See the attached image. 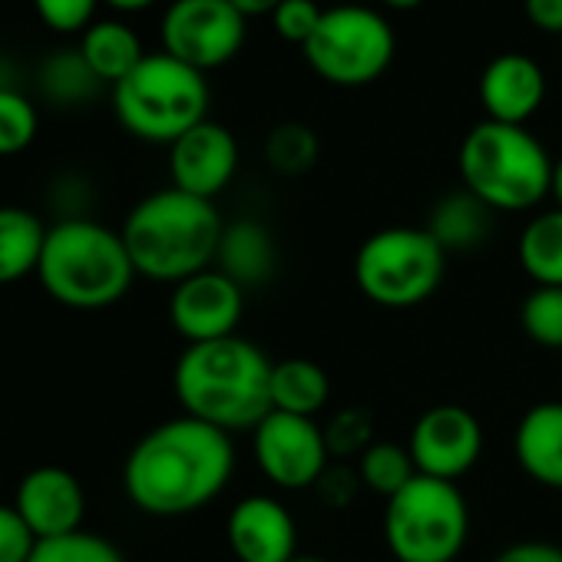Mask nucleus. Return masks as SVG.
Segmentation results:
<instances>
[{"instance_id":"nucleus-8","label":"nucleus","mask_w":562,"mask_h":562,"mask_svg":"<svg viewBox=\"0 0 562 562\" xmlns=\"http://www.w3.org/2000/svg\"><path fill=\"white\" fill-rule=\"evenodd\" d=\"M470 539V506L457 483L417 473L384 503V542L397 562H457Z\"/></svg>"},{"instance_id":"nucleus-17","label":"nucleus","mask_w":562,"mask_h":562,"mask_svg":"<svg viewBox=\"0 0 562 562\" xmlns=\"http://www.w3.org/2000/svg\"><path fill=\"white\" fill-rule=\"evenodd\" d=\"M476 93L486 120L526 126L546 100V74L526 54H499L483 67Z\"/></svg>"},{"instance_id":"nucleus-23","label":"nucleus","mask_w":562,"mask_h":562,"mask_svg":"<svg viewBox=\"0 0 562 562\" xmlns=\"http://www.w3.org/2000/svg\"><path fill=\"white\" fill-rule=\"evenodd\" d=\"M80 57L87 60L100 83L116 87L143 64L146 54L133 27H126L123 21H97L83 31Z\"/></svg>"},{"instance_id":"nucleus-30","label":"nucleus","mask_w":562,"mask_h":562,"mask_svg":"<svg viewBox=\"0 0 562 562\" xmlns=\"http://www.w3.org/2000/svg\"><path fill=\"white\" fill-rule=\"evenodd\" d=\"M41 83H44V90H47L54 100H60V103L90 100L93 90L100 87L97 74L87 67V60L80 57V50H77V54H57V57L44 67Z\"/></svg>"},{"instance_id":"nucleus-2","label":"nucleus","mask_w":562,"mask_h":562,"mask_svg":"<svg viewBox=\"0 0 562 562\" xmlns=\"http://www.w3.org/2000/svg\"><path fill=\"white\" fill-rule=\"evenodd\" d=\"M271 368L265 348L241 335L186 345L172 371V391L182 414L225 434H251L271 414Z\"/></svg>"},{"instance_id":"nucleus-37","label":"nucleus","mask_w":562,"mask_h":562,"mask_svg":"<svg viewBox=\"0 0 562 562\" xmlns=\"http://www.w3.org/2000/svg\"><path fill=\"white\" fill-rule=\"evenodd\" d=\"M522 14L542 34H562V0H522Z\"/></svg>"},{"instance_id":"nucleus-7","label":"nucleus","mask_w":562,"mask_h":562,"mask_svg":"<svg viewBox=\"0 0 562 562\" xmlns=\"http://www.w3.org/2000/svg\"><path fill=\"white\" fill-rule=\"evenodd\" d=\"M447 271V251L420 225H391L368 235L355 255L358 292L387 312L430 302Z\"/></svg>"},{"instance_id":"nucleus-22","label":"nucleus","mask_w":562,"mask_h":562,"mask_svg":"<svg viewBox=\"0 0 562 562\" xmlns=\"http://www.w3.org/2000/svg\"><path fill=\"white\" fill-rule=\"evenodd\" d=\"M516 261L522 274L532 281V289H562V209L536 212L519 238H516Z\"/></svg>"},{"instance_id":"nucleus-36","label":"nucleus","mask_w":562,"mask_h":562,"mask_svg":"<svg viewBox=\"0 0 562 562\" xmlns=\"http://www.w3.org/2000/svg\"><path fill=\"white\" fill-rule=\"evenodd\" d=\"M493 562H562V549L542 539H522L493 555Z\"/></svg>"},{"instance_id":"nucleus-1","label":"nucleus","mask_w":562,"mask_h":562,"mask_svg":"<svg viewBox=\"0 0 562 562\" xmlns=\"http://www.w3.org/2000/svg\"><path fill=\"white\" fill-rule=\"evenodd\" d=\"M235 473L232 434L189 414L156 424L123 463L130 503L159 519L205 509L225 493Z\"/></svg>"},{"instance_id":"nucleus-34","label":"nucleus","mask_w":562,"mask_h":562,"mask_svg":"<svg viewBox=\"0 0 562 562\" xmlns=\"http://www.w3.org/2000/svg\"><path fill=\"white\" fill-rule=\"evenodd\" d=\"M37 536L14 506H0V562H31Z\"/></svg>"},{"instance_id":"nucleus-40","label":"nucleus","mask_w":562,"mask_h":562,"mask_svg":"<svg viewBox=\"0 0 562 562\" xmlns=\"http://www.w3.org/2000/svg\"><path fill=\"white\" fill-rule=\"evenodd\" d=\"M552 199L562 209V156L555 159V169H552Z\"/></svg>"},{"instance_id":"nucleus-10","label":"nucleus","mask_w":562,"mask_h":562,"mask_svg":"<svg viewBox=\"0 0 562 562\" xmlns=\"http://www.w3.org/2000/svg\"><path fill=\"white\" fill-rule=\"evenodd\" d=\"M248 21L235 11L232 0H172L159 37L162 54L195 67H225L245 47Z\"/></svg>"},{"instance_id":"nucleus-25","label":"nucleus","mask_w":562,"mask_h":562,"mask_svg":"<svg viewBox=\"0 0 562 562\" xmlns=\"http://www.w3.org/2000/svg\"><path fill=\"white\" fill-rule=\"evenodd\" d=\"M358 470V480L364 490L384 496V503L391 496H397L414 476H417V467H414V457L407 447L394 443V440H374L355 463Z\"/></svg>"},{"instance_id":"nucleus-39","label":"nucleus","mask_w":562,"mask_h":562,"mask_svg":"<svg viewBox=\"0 0 562 562\" xmlns=\"http://www.w3.org/2000/svg\"><path fill=\"white\" fill-rule=\"evenodd\" d=\"M103 4H110V8H116V11L133 14V11H146L149 4H156V0H103Z\"/></svg>"},{"instance_id":"nucleus-32","label":"nucleus","mask_w":562,"mask_h":562,"mask_svg":"<svg viewBox=\"0 0 562 562\" xmlns=\"http://www.w3.org/2000/svg\"><path fill=\"white\" fill-rule=\"evenodd\" d=\"M322 18H325V8L318 0H281L278 11L271 14V27L285 44L305 47L315 37Z\"/></svg>"},{"instance_id":"nucleus-20","label":"nucleus","mask_w":562,"mask_h":562,"mask_svg":"<svg viewBox=\"0 0 562 562\" xmlns=\"http://www.w3.org/2000/svg\"><path fill=\"white\" fill-rule=\"evenodd\" d=\"M424 228L437 238V245L447 255H463V251L480 248L490 238L493 212L476 195H470L467 189H457V192H447L430 209Z\"/></svg>"},{"instance_id":"nucleus-12","label":"nucleus","mask_w":562,"mask_h":562,"mask_svg":"<svg viewBox=\"0 0 562 562\" xmlns=\"http://www.w3.org/2000/svg\"><path fill=\"white\" fill-rule=\"evenodd\" d=\"M407 450L417 473L457 483L483 457V424L460 404L427 407L411 427Z\"/></svg>"},{"instance_id":"nucleus-19","label":"nucleus","mask_w":562,"mask_h":562,"mask_svg":"<svg viewBox=\"0 0 562 562\" xmlns=\"http://www.w3.org/2000/svg\"><path fill=\"white\" fill-rule=\"evenodd\" d=\"M215 268L225 271L232 281H238L245 292L261 289L265 281H271L278 271V245L268 225L258 218L228 222L218 241Z\"/></svg>"},{"instance_id":"nucleus-41","label":"nucleus","mask_w":562,"mask_h":562,"mask_svg":"<svg viewBox=\"0 0 562 562\" xmlns=\"http://www.w3.org/2000/svg\"><path fill=\"white\" fill-rule=\"evenodd\" d=\"M384 8H391V11H417L424 0H381Z\"/></svg>"},{"instance_id":"nucleus-14","label":"nucleus","mask_w":562,"mask_h":562,"mask_svg":"<svg viewBox=\"0 0 562 562\" xmlns=\"http://www.w3.org/2000/svg\"><path fill=\"white\" fill-rule=\"evenodd\" d=\"M225 539L238 562H295L299 559V522L292 509L268 496H241L225 519Z\"/></svg>"},{"instance_id":"nucleus-16","label":"nucleus","mask_w":562,"mask_h":562,"mask_svg":"<svg viewBox=\"0 0 562 562\" xmlns=\"http://www.w3.org/2000/svg\"><path fill=\"white\" fill-rule=\"evenodd\" d=\"M14 509L37 539H54L83 529L87 493L77 473L64 467H37L21 480Z\"/></svg>"},{"instance_id":"nucleus-5","label":"nucleus","mask_w":562,"mask_h":562,"mask_svg":"<svg viewBox=\"0 0 562 562\" xmlns=\"http://www.w3.org/2000/svg\"><path fill=\"white\" fill-rule=\"evenodd\" d=\"M460 179L470 195H476L493 215L532 212L552 195L555 159L526 130L509 123L483 120L460 143Z\"/></svg>"},{"instance_id":"nucleus-31","label":"nucleus","mask_w":562,"mask_h":562,"mask_svg":"<svg viewBox=\"0 0 562 562\" xmlns=\"http://www.w3.org/2000/svg\"><path fill=\"white\" fill-rule=\"evenodd\" d=\"M37 136V110L34 103L18 93L0 87V156L24 153Z\"/></svg>"},{"instance_id":"nucleus-42","label":"nucleus","mask_w":562,"mask_h":562,"mask_svg":"<svg viewBox=\"0 0 562 562\" xmlns=\"http://www.w3.org/2000/svg\"><path fill=\"white\" fill-rule=\"evenodd\" d=\"M295 562H328V559H318V555H299Z\"/></svg>"},{"instance_id":"nucleus-11","label":"nucleus","mask_w":562,"mask_h":562,"mask_svg":"<svg viewBox=\"0 0 562 562\" xmlns=\"http://www.w3.org/2000/svg\"><path fill=\"white\" fill-rule=\"evenodd\" d=\"M251 457L258 473L278 490H315L335 463L318 420L281 411H271L251 430Z\"/></svg>"},{"instance_id":"nucleus-35","label":"nucleus","mask_w":562,"mask_h":562,"mask_svg":"<svg viewBox=\"0 0 562 562\" xmlns=\"http://www.w3.org/2000/svg\"><path fill=\"white\" fill-rule=\"evenodd\" d=\"M358 490H361L358 470H351V467H345V463H331V467L322 473V480L315 483V493H318L322 503L331 506V509L348 506V503L358 496Z\"/></svg>"},{"instance_id":"nucleus-6","label":"nucleus","mask_w":562,"mask_h":562,"mask_svg":"<svg viewBox=\"0 0 562 562\" xmlns=\"http://www.w3.org/2000/svg\"><path fill=\"white\" fill-rule=\"evenodd\" d=\"M113 110L136 139L172 146L209 120V83L202 70L169 54H146L143 64L113 87Z\"/></svg>"},{"instance_id":"nucleus-21","label":"nucleus","mask_w":562,"mask_h":562,"mask_svg":"<svg viewBox=\"0 0 562 562\" xmlns=\"http://www.w3.org/2000/svg\"><path fill=\"white\" fill-rule=\"evenodd\" d=\"M331 401V378L318 361L308 358H285L271 368V411L312 417L328 407Z\"/></svg>"},{"instance_id":"nucleus-18","label":"nucleus","mask_w":562,"mask_h":562,"mask_svg":"<svg viewBox=\"0 0 562 562\" xmlns=\"http://www.w3.org/2000/svg\"><path fill=\"white\" fill-rule=\"evenodd\" d=\"M513 453L532 483L562 493V401H539L519 417Z\"/></svg>"},{"instance_id":"nucleus-24","label":"nucleus","mask_w":562,"mask_h":562,"mask_svg":"<svg viewBox=\"0 0 562 562\" xmlns=\"http://www.w3.org/2000/svg\"><path fill=\"white\" fill-rule=\"evenodd\" d=\"M47 228L31 209L0 205V285L37 274Z\"/></svg>"},{"instance_id":"nucleus-33","label":"nucleus","mask_w":562,"mask_h":562,"mask_svg":"<svg viewBox=\"0 0 562 562\" xmlns=\"http://www.w3.org/2000/svg\"><path fill=\"white\" fill-rule=\"evenodd\" d=\"M100 0H34L37 18L57 34H77L93 24Z\"/></svg>"},{"instance_id":"nucleus-26","label":"nucleus","mask_w":562,"mask_h":562,"mask_svg":"<svg viewBox=\"0 0 562 562\" xmlns=\"http://www.w3.org/2000/svg\"><path fill=\"white\" fill-rule=\"evenodd\" d=\"M318 156H322V143L315 130L299 120L278 123L265 136V162L278 176H305L308 169H315Z\"/></svg>"},{"instance_id":"nucleus-15","label":"nucleus","mask_w":562,"mask_h":562,"mask_svg":"<svg viewBox=\"0 0 562 562\" xmlns=\"http://www.w3.org/2000/svg\"><path fill=\"white\" fill-rule=\"evenodd\" d=\"M235 172H238V143L232 130H225L222 123L205 120L169 146L172 186L189 195L215 202V195L228 189Z\"/></svg>"},{"instance_id":"nucleus-13","label":"nucleus","mask_w":562,"mask_h":562,"mask_svg":"<svg viewBox=\"0 0 562 562\" xmlns=\"http://www.w3.org/2000/svg\"><path fill=\"white\" fill-rule=\"evenodd\" d=\"M245 315V289L215 265L172 285L169 322L186 345H205L238 335Z\"/></svg>"},{"instance_id":"nucleus-38","label":"nucleus","mask_w":562,"mask_h":562,"mask_svg":"<svg viewBox=\"0 0 562 562\" xmlns=\"http://www.w3.org/2000/svg\"><path fill=\"white\" fill-rule=\"evenodd\" d=\"M232 4L248 21V18H271L278 11L281 0H232Z\"/></svg>"},{"instance_id":"nucleus-28","label":"nucleus","mask_w":562,"mask_h":562,"mask_svg":"<svg viewBox=\"0 0 562 562\" xmlns=\"http://www.w3.org/2000/svg\"><path fill=\"white\" fill-rule=\"evenodd\" d=\"M31 562H126L123 552L87 529L67 532V536H54V539H37Z\"/></svg>"},{"instance_id":"nucleus-3","label":"nucleus","mask_w":562,"mask_h":562,"mask_svg":"<svg viewBox=\"0 0 562 562\" xmlns=\"http://www.w3.org/2000/svg\"><path fill=\"white\" fill-rule=\"evenodd\" d=\"M222 232L225 222L215 202L169 186L139 199L120 235L136 274L162 281V285H179L215 265Z\"/></svg>"},{"instance_id":"nucleus-4","label":"nucleus","mask_w":562,"mask_h":562,"mask_svg":"<svg viewBox=\"0 0 562 562\" xmlns=\"http://www.w3.org/2000/svg\"><path fill=\"white\" fill-rule=\"evenodd\" d=\"M37 278L57 305L100 312L126 299L136 268L120 232L74 215L47 228Z\"/></svg>"},{"instance_id":"nucleus-9","label":"nucleus","mask_w":562,"mask_h":562,"mask_svg":"<svg viewBox=\"0 0 562 562\" xmlns=\"http://www.w3.org/2000/svg\"><path fill=\"white\" fill-rule=\"evenodd\" d=\"M315 77L331 87H368L391 67L397 37L387 18L364 4L328 8L315 37L302 47Z\"/></svg>"},{"instance_id":"nucleus-27","label":"nucleus","mask_w":562,"mask_h":562,"mask_svg":"<svg viewBox=\"0 0 562 562\" xmlns=\"http://www.w3.org/2000/svg\"><path fill=\"white\" fill-rule=\"evenodd\" d=\"M526 338L546 351H562V289H532L519 305Z\"/></svg>"},{"instance_id":"nucleus-29","label":"nucleus","mask_w":562,"mask_h":562,"mask_svg":"<svg viewBox=\"0 0 562 562\" xmlns=\"http://www.w3.org/2000/svg\"><path fill=\"white\" fill-rule=\"evenodd\" d=\"M325 443H328V453L335 463H345V460H355L378 440L374 437V417L364 411V407H345L338 414H331L325 424Z\"/></svg>"}]
</instances>
